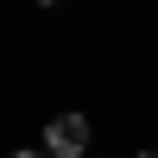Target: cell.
Returning <instances> with one entry per match:
<instances>
[{
    "label": "cell",
    "instance_id": "cell-1",
    "mask_svg": "<svg viewBox=\"0 0 158 158\" xmlns=\"http://www.w3.org/2000/svg\"><path fill=\"white\" fill-rule=\"evenodd\" d=\"M89 114H57V120L44 127V152L51 158H89Z\"/></svg>",
    "mask_w": 158,
    "mask_h": 158
},
{
    "label": "cell",
    "instance_id": "cell-2",
    "mask_svg": "<svg viewBox=\"0 0 158 158\" xmlns=\"http://www.w3.org/2000/svg\"><path fill=\"white\" fill-rule=\"evenodd\" d=\"M13 158H51V152H32V146H25V152H13Z\"/></svg>",
    "mask_w": 158,
    "mask_h": 158
},
{
    "label": "cell",
    "instance_id": "cell-3",
    "mask_svg": "<svg viewBox=\"0 0 158 158\" xmlns=\"http://www.w3.org/2000/svg\"><path fill=\"white\" fill-rule=\"evenodd\" d=\"M133 158H158V146H152V152H133Z\"/></svg>",
    "mask_w": 158,
    "mask_h": 158
},
{
    "label": "cell",
    "instance_id": "cell-4",
    "mask_svg": "<svg viewBox=\"0 0 158 158\" xmlns=\"http://www.w3.org/2000/svg\"><path fill=\"white\" fill-rule=\"evenodd\" d=\"M38 6H63V0H38Z\"/></svg>",
    "mask_w": 158,
    "mask_h": 158
}]
</instances>
